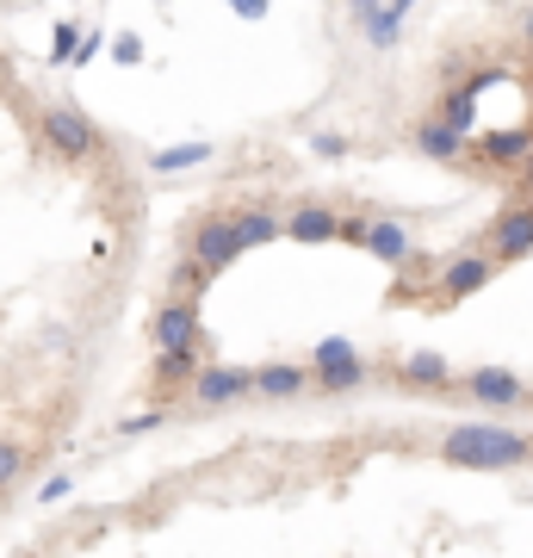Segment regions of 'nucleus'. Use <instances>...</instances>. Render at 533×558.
Instances as JSON below:
<instances>
[{"label": "nucleus", "instance_id": "nucleus-25", "mask_svg": "<svg viewBox=\"0 0 533 558\" xmlns=\"http://www.w3.org/2000/svg\"><path fill=\"white\" fill-rule=\"evenodd\" d=\"M348 149H354V143L341 137V131H311V156L316 161H341Z\"/></svg>", "mask_w": 533, "mask_h": 558}, {"label": "nucleus", "instance_id": "nucleus-30", "mask_svg": "<svg viewBox=\"0 0 533 558\" xmlns=\"http://www.w3.org/2000/svg\"><path fill=\"white\" fill-rule=\"evenodd\" d=\"M514 186H521V199H528V193H533V156L521 161V168H514Z\"/></svg>", "mask_w": 533, "mask_h": 558}, {"label": "nucleus", "instance_id": "nucleus-17", "mask_svg": "<svg viewBox=\"0 0 533 558\" xmlns=\"http://www.w3.org/2000/svg\"><path fill=\"white\" fill-rule=\"evenodd\" d=\"M198 373H205V354H156L149 385H156V398H174V391H193Z\"/></svg>", "mask_w": 533, "mask_h": 558}, {"label": "nucleus", "instance_id": "nucleus-13", "mask_svg": "<svg viewBox=\"0 0 533 558\" xmlns=\"http://www.w3.org/2000/svg\"><path fill=\"white\" fill-rule=\"evenodd\" d=\"M533 156V124H502V131H484V137L472 143V161H484V168H521V161Z\"/></svg>", "mask_w": 533, "mask_h": 558}, {"label": "nucleus", "instance_id": "nucleus-1", "mask_svg": "<svg viewBox=\"0 0 533 558\" xmlns=\"http://www.w3.org/2000/svg\"><path fill=\"white\" fill-rule=\"evenodd\" d=\"M440 465H453V472H514V465H533V435H521L509 422H453L440 435Z\"/></svg>", "mask_w": 533, "mask_h": 558}, {"label": "nucleus", "instance_id": "nucleus-24", "mask_svg": "<svg viewBox=\"0 0 533 558\" xmlns=\"http://www.w3.org/2000/svg\"><path fill=\"white\" fill-rule=\"evenodd\" d=\"M161 422H168V410H161V403H156V410H137V416H124V422H119V440H143V435H156Z\"/></svg>", "mask_w": 533, "mask_h": 558}, {"label": "nucleus", "instance_id": "nucleus-15", "mask_svg": "<svg viewBox=\"0 0 533 558\" xmlns=\"http://www.w3.org/2000/svg\"><path fill=\"white\" fill-rule=\"evenodd\" d=\"M397 379L410 385V391H453V360L435 354V348H415V354L397 360Z\"/></svg>", "mask_w": 533, "mask_h": 558}, {"label": "nucleus", "instance_id": "nucleus-34", "mask_svg": "<svg viewBox=\"0 0 533 558\" xmlns=\"http://www.w3.org/2000/svg\"><path fill=\"white\" fill-rule=\"evenodd\" d=\"M0 62H7V57H0Z\"/></svg>", "mask_w": 533, "mask_h": 558}, {"label": "nucleus", "instance_id": "nucleus-2", "mask_svg": "<svg viewBox=\"0 0 533 558\" xmlns=\"http://www.w3.org/2000/svg\"><path fill=\"white\" fill-rule=\"evenodd\" d=\"M38 137H44V149H50L57 161H75V168H87V161L106 156V131H99L94 112L75 106V100L44 106L38 112Z\"/></svg>", "mask_w": 533, "mask_h": 558}, {"label": "nucleus", "instance_id": "nucleus-26", "mask_svg": "<svg viewBox=\"0 0 533 558\" xmlns=\"http://www.w3.org/2000/svg\"><path fill=\"white\" fill-rule=\"evenodd\" d=\"M112 62H119V69H143V38L137 32H119V38H112Z\"/></svg>", "mask_w": 533, "mask_h": 558}, {"label": "nucleus", "instance_id": "nucleus-10", "mask_svg": "<svg viewBox=\"0 0 533 558\" xmlns=\"http://www.w3.org/2000/svg\"><path fill=\"white\" fill-rule=\"evenodd\" d=\"M410 143L422 161H435V168H465L472 161V137H459L453 124H440L435 112H422V119L410 124Z\"/></svg>", "mask_w": 533, "mask_h": 558}, {"label": "nucleus", "instance_id": "nucleus-27", "mask_svg": "<svg viewBox=\"0 0 533 558\" xmlns=\"http://www.w3.org/2000/svg\"><path fill=\"white\" fill-rule=\"evenodd\" d=\"M69 490H75V472H50V478H44V490H38V502L50 509V502H62Z\"/></svg>", "mask_w": 533, "mask_h": 558}, {"label": "nucleus", "instance_id": "nucleus-7", "mask_svg": "<svg viewBox=\"0 0 533 558\" xmlns=\"http://www.w3.org/2000/svg\"><path fill=\"white\" fill-rule=\"evenodd\" d=\"M186 255H193L198 267H211V274H230L249 248H242L237 218H230V211H205V218L186 230Z\"/></svg>", "mask_w": 533, "mask_h": 558}, {"label": "nucleus", "instance_id": "nucleus-4", "mask_svg": "<svg viewBox=\"0 0 533 558\" xmlns=\"http://www.w3.org/2000/svg\"><path fill=\"white\" fill-rule=\"evenodd\" d=\"M311 379H316L323 398H348V391L366 385V354H360L348 336H323L311 348Z\"/></svg>", "mask_w": 533, "mask_h": 558}, {"label": "nucleus", "instance_id": "nucleus-3", "mask_svg": "<svg viewBox=\"0 0 533 558\" xmlns=\"http://www.w3.org/2000/svg\"><path fill=\"white\" fill-rule=\"evenodd\" d=\"M341 242L348 248H366L373 260H385V267H403V260L415 255V236H410V223L391 218V211H348V223H341Z\"/></svg>", "mask_w": 533, "mask_h": 558}, {"label": "nucleus", "instance_id": "nucleus-19", "mask_svg": "<svg viewBox=\"0 0 533 558\" xmlns=\"http://www.w3.org/2000/svg\"><path fill=\"white\" fill-rule=\"evenodd\" d=\"M81 44H87V25L81 20H57L50 25V69H75V57H81Z\"/></svg>", "mask_w": 533, "mask_h": 558}, {"label": "nucleus", "instance_id": "nucleus-12", "mask_svg": "<svg viewBox=\"0 0 533 558\" xmlns=\"http://www.w3.org/2000/svg\"><path fill=\"white\" fill-rule=\"evenodd\" d=\"M502 267H514V260H528L533 255V211H528V199L521 205H509V211H496V223H490V242H484Z\"/></svg>", "mask_w": 533, "mask_h": 558}, {"label": "nucleus", "instance_id": "nucleus-28", "mask_svg": "<svg viewBox=\"0 0 533 558\" xmlns=\"http://www.w3.org/2000/svg\"><path fill=\"white\" fill-rule=\"evenodd\" d=\"M223 7H230V13H237V20H267V13H274V0H223Z\"/></svg>", "mask_w": 533, "mask_h": 558}, {"label": "nucleus", "instance_id": "nucleus-23", "mask_svg": "<svg viewBox=\"0 0 533 558\" xmlns=\"http://www.w3.org/2000/svg\"><path fill=\"white\" fill-rule=\"evenodd\" d=\"M211 279H218V274H211V267H198V260L186 255V260H180V267H174V292H180V299H198V292H205Z\"/></svg>", "mask_w": 533, "mask_h": 558}, {"label": "nucleus", "instance_id": "nucleus-9", "mask_svg": "<svg viewBox=\"0 0 533 558\" xmlns=\"http://www.w3.org/2000/svg\"><path fill=\"white\" fill-rule=\"evenodd\" d=\"M459 391H465L477 410H528L533 403V385L521 379V373H509V366H472V373L459 379Z\"/></svg>", "mask_w": 533, "mask_h": 558}, {"label": "nucleus", "instance_id": "nucleus-5", "mask_svg": "<svg viewBox=\"0 0 533 558\" xmlns=\"http://www.w3.org/2000/svg\"><path fill=\"white\" fill-rule=\"evenodd\" d=\"M149 336H156V354H205V323H198V299H168L156 304L149 317Z\"/></svg>", "mask_w": 533, "mask_h": 558}, {"label": "nucleus", "instance_id": "nucleus-16", "mask_svg": "<svg viewBox=\"0 0 533 558\" xmlns=\"http://www.w3.org/2000/svg\"><path fill=\"white\" fill-rule=\"evenodd\" d=\"M230 218H237V236H242V248H267V242H279V236H286V211H274L267 199L230 205Z\"/></svg>", "mask_w": 533, "mask_h": 558}, {"label": "nucleus", "instance_id": "nucleus-22", "mask_svg": "<svg viewBox=\"0 0 533 558\" xmlns=\"http://www.w3.org/2000/svg\"><path fill=\"white\" fill-rule=\"evenodd\" d=\"M25 472H32V453H25V440H0V490H13Z\"/></svg>", "mask_w": 533, "mask_h": 558}, {"label": "nucleus", "instance_id": "nucleus-33", "mask_svg": "<svg viewBox=\"0 0 533 558\" xmlns=\"http://www.w3.org/2000/svg\"><path fill=\"white\" fill-rule=\"evenodd\" d=\"M528 211H533V193H528Z\"/></svg>", "mask_w": 533, "mask_h": 558}, {"label": "nucleus", "instance_id": "nucleus-31", "mask_svg": "<svg viewBox=\"0 0 533 558\" xmlns=\"http://www.w3.org/2000/svg\"><path fill=\"white\" fill-rule=\"evenodd\" d=\"M514 32H521V38L533 44V7H521V13H514Z\"/></svg>", "mask_w": 533, "mask_h": 558}, {"label": "nucleus", "instance_id": "nucleus-14", "mask_svg": "<svg viewBox=\"0 0 533 558\" xmlns=\"http://www.w3.org/2000/svg\"><path fill=\"white\" fill-rule=\"evenodd\" d=\"M311 360H267V366H255V398L267 403H292L311 391Z\"/></svg>", "mask_w": 533, "mask_h": 558}, {"label": "nucleus", "instance_id": "nucleus-6", "mask_svg": "<svg viewBox=\"0 0 533 558\" xmlns=\"http://www.w3.org/2000/svg\"><path fill=\"white\" fill-rule=\"evenodd\" d=\"M249 398H255V366H237V360H205V373L186 391L193 410H237Z\"/></svg>", "mask_w": 533, "mask_h": 558}, {"label": "nucleus", "instance_id": "nucleus-21", "mask_svg": "<svg viewBox=\"0 0 533 558\" xmlns=\"http://www.w3.org/2000/svg\"><path fill=\"white\" fill-rule=\"evenodd\" d=\"M360 38H366V50H391V44L403 38V13H397L391 0H385V13H378V20L360 32Z\"/></svg>", "mask_w": 533, "mask_h": 558}, {"label": "nucleus", "instance_id": "nucleus-18", "mask_svg": "<svg viewBox=\"0 0 533 558\" xmlns=\"http://www.w3.org/2000/svg\"><path fill=\"white\" fill-rule=\"evenodd\" d=\"M435 119H440V124H453L459 137H472V143H477V87H472V81L440 94V100H435Z\"/></svg>", "mask_w": 533, "mask_h": 558}, {"label": "nucleus", "instance_id": "nucleus-32", "mask_svg": "<svg viewBox=\"0 0 533 558\" xmlns=\"http://www.w3.org/2000/svg\"><path fill=\"white\" fill-rule=\"evenodd\" d=\"M391 7H397V13H403V20H410V7H415V0H391Z\"/></svg>", "mask_w": 533, "mask_h": 558}, {"label": "nucleus", "instance_id": "nucleus-20", "mask_svg": "<svg viewBox=\"0 0 533 558\" xmlns=\"http://www.w3.org/2000/svg\"><path fill=\"white\" fill-rule=\"evenodd\" d=\"M198 161H211V143H174V149H156V156H149V168L168 180V174H193Z\"/></svg>", "mask_w": 533, "mask_h": 558}, {"label": "nucleus", "instance_id": "nucleus-29", "mask_svg": "<svg viewBox=\"0 0 533 558\" xmlns=\"http://www.w3.org/2000/svg\"><path fill=\"white\" fill-rule=\"evenodd\" d=\"M99 50H112V38H106V32H87V44H81V57H75V69H87V62H94Z\"/></svg>", "mask_w": 533, "mask_h": 558}, {"label": "nucleus", "instance_id": "nucleus-8", "mask_svg": "<svg viewBox=\"0 0 533 558\" xmlns=\"http://www.w3.org/2000/svg\"><path fill=\"white\" fill-rule=\"evenodd\" d=\"M496 267H502V260H496L490 248H459L453 260H440L435 304H465V299H477V292L496 279Z\"/></svg>", "mask_w": 533, "mask_h": 558}, {"label": "nucleus", "instance_id": "nucleus-11", "mask_svg": "<svg viewBox=\"0 0 533 558\" xmlns=\"http://www.w3.org/2000/svg\"><path fill=\"white\" fill-rule=\"evenodd\" d=\"M341 223H348V211H336L329 199H298L286 211V236L304 248H323V242H341Z\"/></svg>", "mask_w": 533, "mask_h": 558}]
</instances>
